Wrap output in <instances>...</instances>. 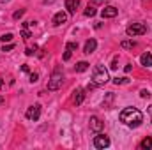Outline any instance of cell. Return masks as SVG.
<instances>
[{"label": "cell", "instance_id": "obj_1", "mask_svg": "<svg viewBox=\"0 0 152 150\" xmlns=\"http://www.w3.org/2000/svg\"><path fill=\"white\" fill-rule=\"evenodd\" d=\"M120 122L126 124L127 127H140L142 122H143V113L140 111L138 108H133V106H127L124 108L120 115H118Z\"/></svg>", "mask_w": 152, "mask_h": 150}, {"label": "cell", "instance_id": "obj_2", "mask_svg": "<svg viewBox=\"0 0 152 150\" xmlns=\"http://www.w3.org/2000/svg\"><path fill=\"white\" fill-rule=\"evenodd\" d=\"M92 81L97 85V87H103L110 81V76H108V71L104 66H96L94 67V73H92Z\"/></svg>", "mask_w": 152, "mask_h": 150}, {"label": "cell", "instance_id": "obj_3", "mask_svg": "<svg viewBox=\"0 0 152 150\" xmlns=\"http://www.w3.org/2000/svg\"><path fill=\"white\" fill-rule=\"evenodd\" d=\"M62 83H64V74H62L60 67H57L48 79V90H58L62 87Z\"/></svg>", "mask_w": 152, "mask_h": 150}, {"label": "cell", "instance_id": "obj_4", "mask_svg": "<svg viewBox=\"0 0 152 150\" xmlns=\"http://www.w3.org/2000/svg\"><path fill=\"white\" fill-rule=\"evenodd\" d=\"M145 32H147V25H143V23H131L126 28V34L129 37H138V36H143Z\"/></svg>", "mask_w": 152, "mask_h": 150}, {"label": "cell", "instance_id": "obj_5", "mask_svg": "<svg viewBox=\"0 0 152 150\" xmlns=\"http://www.w3.org/2000/svg\"><path fill=\"white\" fill-rule=\"evenodd\" d=\"M94 147H96V149H108V147H110V138H108L106 134L97 133V134L94 136Z\"/></svg>", "mask_w": 152, "mask_h": 150}, {"label": "cell", "instance_id": "obj_6", "mask_svg": "<svg viewBox=\"0 0 152 150\" xmlns=\"http://www.w3.org/2000/svg\"><path fill=\"white\" fill-rule=\"evenodd\" d=\"M25 117H27L28 120L37 122L39 117H41V104H32V106H28L27 111H25Z\"/></svg>", "mask_w": 152, "mask_h": 150}, {"label": "cell", "instance_id": "obj_7", "mask_svg": "<svg viewBox=\"0 0 152 150\" xmlns=\"http://www.w3.org/2000/svg\"><path fill=\"white\" fill-rule=\"evenodd\" d=\"M103 127H104V124L101 122V118H97V117H90V131H94V133H101Z\"/></svg>", "mask_w": 152, "mask_h": 150}, {"label": "cell", "instance_id": "obj_8", "mask_svg": "<svg viewBox=\"0 0 152 150\" xmlns=\"http://www.w3.org/2000/svg\"><path fill=\"white\" fill-rule=\"evenodd\" d=\"M53 27H60V25H64L66 21H67V14L66 12H62V11H58L55 16H53Z\"/></svg>", "mask_w": 152, "mask_h": 150}, {"label": "cell", "instance_id": "obj_9", "mask_svg": "<svg viewBox=\"0 0 152 150\" xmlns=\"http://www.w3.org/2000/svg\"><path fill=\"white\" fill-rule=\"evenodd\" d=\"M96 48H97V41H96V39H88V41L85 42V46H83V53H85V55H90V53L96 51Z\"/></svg>", "mask_w": 152, "mask_h": 150}, {"label": "cell", "instance_id": "obj_10", "mask_svg": "<svg viewBox=\"0 0 152 150\" xmlns=\"http://www.w3.org/2000/svg\"><path fill=\"white\" fill-rule=\"evenodd\" d=\"M117 14H118V9L113 7V5H106V7L101 11V16H103V18H115Z\"/></svg>", "mask_w": 152, "mask_h": 150}, {"label": "cell", "instance_id": "obj_11", "mask_svg": "<svg viewBox=\"0 0 152 150\" xmlns=\"http://www.w3.org/2000/svg\"><path fill=\"white\" fill-rule=\"evenodd\" d=\"M73 94H75V95H73L75 104H76V106H80V104L83 103V99H85V90H83V88H76Z\"/></svg>", "mask_w": 152, "mask_h": 150}, {"label": "cell", "instance_id": "obj_12", "mask_svg": "<svg viewBox=\"0 0 152 150\" xmlns=\"http://www.w3.org/2000/svg\"><path fill=\"white\" fill-rule=\"evenodd\" d=\"M78 5H80V0H66V9L69 14H76Z\"/></svg>", "mask_w": 152, "mask_h": 150}, {"label": "cell", "instance_id": "obj_13", "mask_svg": "<svg viewBox=\"0 0 152 150\" xmlns=\"http://www.w3.org/2000/svg\"><path fill=\"white\" fill-rule=\"evenodd\" d=\"M140 62H142V66H145V67H152V53L151 51H145V53L140 57Z\"/></svg>", "mask_w": 152, "mask_h": 150}, {"label": "cell", "instance_id": "obj_14", "mask_svg": "<svg viewBox=\"0 0 152 150\" xmlns=\"http://www.w3.org/2000/svg\"><path fill=\"white\" fill-rule=\"evenodd\" d=\"M87 69H88V62L81 60V62H78V64H76V73H85Z\"/></svg>", "mask_w": 152, "mask_h": 150}, {"label": "cell", "instance_id": "obj_15", "mask_svg": "<svg viewBox=\"0 0 152 150\" xmlns=\"http://www.w3.org/2000/svg\"><path fill=\"white\" fill-rule=\"evenodd\" d=\"M140 149H142V150L152 149V138H145V140H142V143H140Z\"/></svg>", "mask_w": 152, "mask_h": 150}, {"label": "cell", "instance_id": "obj_16", "mask_svg": "<svg viewBox=\"0 0 152 150\" xmlns=\"http://www.w3.org/2000/svg\"><path fill=\"white\" fill-rule=\"evenodd\" d=\"M120 46H122L124 50H133V48L136 46V42H134V41H129V39H126V41H122V42H120Z\"/></svg>", "mask_w": 152, "mask_h": 150}, {"label": "cell", "instance_id": "obj_17", "mask_svg": "<svg viewBox=\"0 0 152 150\" xmlns=\"http://www.w3.org/2000/svg\"><path fill=\"white\" fill-rule=\"evenodd\" d=\"M96 12H97V11H96V9H94V7H92V5H88V7H87V9H85V12H83V14H85V16H87V18H88V16H90V18H92V16H96Z\"/></svg>", "mask_w": 152, "mask_h": 150}, {"label": "cell", "instance_id": "obj_18", "mask_svg": "<svg viewBox=\"0 0 152 150\" xmlns=\"http://www.w3.org/2000/svg\"><path fill=\"white\" fill-rule=\"evenodd\" d=\"M21 36H23L25 41H28V39L32 37V34H30V30H28L27 27H21Z\"/></svg>", "mask_w": 152, "mask_h": 150}, {"label": "cell", "instance_id": "obj_19", "mask_svg": "<svg viewBox=\"0 0 152 150\" xmlns=\"http://www.w3.org/2000/svg\"><path fill=\"white\" fill-rule=\"evenodd\" d=\"M12 37H14V36H12L11 32H7V34H4V36L0 37V41H2L4 44H5V42H11V41H12Z\"/></svg>", "mask_w": 152, "mask_h": 150}, {"label": "cell", "instance_id": "obj_20", "mask_svg": "<svg viewBox=\"0 0 152 150\" xmlns=\"http://www.w3.org/2000/svg\"><path fill=\"white\" fill-rule=\"evenodd\" d=\"M127 81H129L127 78H115V79H113V83H115V85H126Z\"/></svg>", "mask_w": 152, "mask_h": 150}, {"label": "cell", "instance_id": "obj_21", "mask_svg": "<svg viewBox=\"0 0 152 150\" xmlns=\"http://www.w3.org/2000/svg\"><path fill=\"white\" fill-rule=\"evenodd\" d=\"M36 51H37V46H34V48H27V50H25V55H27V57H32Z\"/></svg>", "mask_w": 152, "mask_h": 150}, {"label": "cell", "instance_id": "obj_22", "mask_svg": "<svg viewBox=\"0 0 152 150\" xmlns=\"http://www.w3.org/2000/svg\"><path fill=\"white\" fill-rule=\"evenodd\" d=\"M23 14H25V9H20V11H16V12L12 14V18H14V20H20Z\"/></svg>", "mask_w": 152, "mask_h": 150}, {"label": "cell", "instance_id": "obj_23", "mask_svg": "<svg viewBox=\"0 0 152 150\" xmlns=\"http://www.w3.org/2000/svg\"><path fill=\"white\" fill-rule=\"evenodd\" d=\"M66 48H67V50H71V51H75V50H78V42H67V44H66Z\"/></svg>", "mask_w": 152, "mask_h": 150}, {"label": "cell", "instance_id": "obj_24", "mask_svg": "<svg viewBox=\"0 0 152 150\" xmlns=\"http://www.w3.org/2000/svg\"><path fill=\"white\" fill-rule=\"evenodd\" d=\"M140 97L142 99H149L151 97V92L149 90H140Z\"/></svg>", "mask_w": 152, "mask_h": 150}, {"label": "cell", "instance_id": "obj_25", "mask_svg": "<svg viewBox=\"0 0 152 150\" xmlns=\"http://www.w3.org/2000/svg\"><path fill=\"white\" fill-rule=\"evenodd\" d=\"M118 67V57H113V60H112V66H110V69H117Z\"/></svg>", "mask_w": 152, "mask_h": 150}, {"label": "cell", "instance_id": "obj_26", "mask_svg": "<svg viewBox=\"0 0 152 150\" xmlns=\"http://www.w3.org/2000/svg\"><path fill=\"white\" fill-rule=\"evenodd\" d=\"M71 53H73V51H71V50H67V48H66V53H64V57H62V58H64V62H67V60H69V58H71Z\"/></svg>", "mask_w": 152, "mask_h": 150}, {"label": "cell", "instance_id": "obj_27", "mask_svg": "<svg viewBox=\"0 0 152 150\" xmlns=\"http://www.w3.org/2000/svg\"><path fill=\"white\" fill-rule=\"evenodd\" d=\"M37 78H39L37 73H30V79H28V81H30V83H36V81H37Z\"/></svg>", "mask_w": 152, "mask_h": 150}, {"label": "cell", "instance_id": "obj_28", "mask_svg": "<svg viewBox=\"0 0 152 150\" xmlns=\"http://www.w3.org/2000/svg\"><path fill=\"white\" fill-rule=\"evenodd\" d=\"M12 48H14V44H7V46L4 44V48H2V51H4V53H7V51H11Z\"/></svg>", "mask_w": 152, "mask_h": 150}, {"label": "cell", "instance_id": "obj_29", "mask_svg": "<svg viewBox=\"0 0 152 150\" xmlns=\"http://www.w3.org/2000/svg\"><path fill=\"white\" fill-rule=\"evenodd\" d=\"M96 87H97V85H96V83L92 81V83H88V85H87V90H88V92H92V90H94Z\"/></svg>", "mask_w": 152, "mask_h": 150}, {"label": "cell", "instance_id": "obj_30", "mask_svg": "<svg viewBox=\"0 0 152 150\" xmlns=\"http://www.w3.org/2000/svg\"><path fill=\"white\" fill-rule=\"evenodd\" d=\"M21 71H23V73H30V69H28V66H27V64H23V66H21Z\"/></svg>", "mask_w": 152, "mask_h": 150}, {"label": "cell", "instance_id": "obj_31", "mask_svg": "<svg viewBox=\"0 0 152 150\" xmlns=\"http://www.w3.org/2000/svg\"><path fill=\"white\" fill-rule=\"evenodd\" d=\"M124 71H126V73H129V71H131V64H127V66L124 67Z\"/></svg>", "mask_w": 152, "mask_h": 150}, {"label": "cell", "instance_id": "obj_32", "mask_svg": "<svg viewBox=\"0 0 152 150\" xmlns=\"http://www.w3.org/2000/svg\"><path fill=\"white\" fill-rule=\"evenodd\" d=\"M42 2H44V4H53L55 0H42Z\"/></svg>", "mask_w": 152, "mask_h": 150}, {"label": "cell", "instance_id": "obj_33", "mask_svg": "<svg viewBox=\"0 0 152 150\" xmlns=\"http://www.w3.org/2000/svg\"><path fill=\"white\" fill-rule=\"evenodd\" d=\"M4 87V78H0V88Z\"/></svg>", "mask_w": 152, "mask_h": 150}, {"label": "cell", "instance_id": "obj_34", "mask_svg": "<svg viewBox=\"0 0 152 150\" xmlns=\"http://www.w3.org/2000/svg\"><path fill=\"white\" fill-rule=\"evenodd\" d=\"M0 104H4V97L2 95H0Z\"/></svg>", "mask_w": 152, "mask_h": 150}, {"label": "cell", "instance_id": "obj_35", "mask_svg": "<svg viewBox=\"0 0 152 150\" xmlns=\"http://www.w3.org/2000/svg\"><path fill=\"white\" fill-rule=\"evenodd\" d=\"M149 113H151V115H152V106H149Z\"/></svg>", "mask_w": 152, "mask_h": 150}, {"label": "cell", "instance_id": "obj_36", "mask_svg": "<svg viewBox=\"0 0 152 150\" xmlns=\"http://www.w3.org/2000/svg\"><path fill=\"white\" fill-rule=\"evenodd\" d=\"M5 2H7V0H0V4H5Z\"/></svg>", "mask_w": 152, "mask_h": 150}, {"label": "cell", "instance_id": "obj_37", "mask_svg": "<svg viewBox=\"0 0 152 150\" xmlns=\"http://www.w3.org/2000/svg\"><path fill=\"white\" fill-rule=\"evenodd\" d=\"M94 2H104V0H94Z\"/></svg>", "mask_w": 152, "mask_h": 150}]
</instances>
